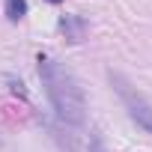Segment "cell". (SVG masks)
Here are the masks:
<instances>
[{"instance_id": "8992f818", "label": "cell", "mask_w": 152, "mask_h": 152, "mask_svg": "<svg viewBox=\"0 0 152 152\" xmlns=\"http://www.w3.org/2000/svg\"><path fill=\"white\" fill-rule=\"evenodd\" d=\"M48 3H60V0H48Z\"/></svg>"}, {"instance_id": "5b68a950", "label": "cell", "mask_w": 152, "mask_h": 152, "mask_svg": "<svg viewBox=\"0 0 152 152\" xmlns=\"http://www.w3.org/2000/svg\"><path fill=\"white\" fill-rule=\"evenodd\" d=\"M90 152H107V149H104V143H102V137H99V134H93V137H90Z\"/></svg>"}, {"instance_id": "6da1fadb", "label": "cell", "mask_w": 152, "mask_h": 152, "mask_svg": "<svg viewBox=\"0 0 152 152\" xmlns=\"http://www.w3.org/2000/svg\"><path fill=\"white\" fill-rule=\"evenodd\" d=\"M39 81L45 87V96L57 113L60 122L66 125H84L87 119V102H84V90L78 87V81H75V75L51 60V57H39Z\"/></svg>"}, {"instance_id": "3957f363", "label": "cell", "mask_w": 152, "mask_h": 152, "mask_svg": "<svg viewBox=\"0 0 152 152\" xmlns=\"http://www.w3.org/2000/svg\"><path fill=\"white\" fill-rule=\"evenodd\" d=\"M60 30L66 33L69 42H81V39L87 36V24H84L78 15H63V18H60Z\"/></svg>"}, {"instance_id": "7a4b0ae2", "label": "cell", "mask_w": 152, "mask_h": 152, "mask_svg": "<svg viewBox=\"0 0 152 152\" xmlns=\"http://www.w3.org/2000/svg\"><path fill=\"white\" fill-rule=\"evenodd\" d=\"M107 78H110V87L116 90V96H119V102H122V107L128 110V116L146 131V134H152V102L128 81V78H122L119 72H107Z\"/></svg>"}, {"instance_id": "277c9868", "label": "cell", "mask_w": 152, "mask_h": 152, "mask_svg": "<svg viewBox=\"0 0 152 152\" xmlns=\"http://www.w3.org/2000/svg\"><path fill=\"white\" fill-rule=\"evenodd\" d=\"M3 9H6V18L9 21H21L27 15V0H6Z\"/></svg>"}]
</instances>
